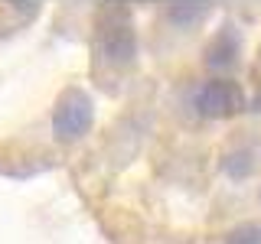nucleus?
<instances>
[{
  "label": "nucleus",
  "mask_w": 261,
  "mask_h": 244,
  "mask_svg": "<svg viewBox=\"0 0 261 244\" xmlns=\"http://www.w3.org/2000/svg\"><path fill=\"white\" fill-rule=\"evenodd\" d=\"M95 46L101 62L114 65V69H124L134 62L137 52V36H134V23L124 7H105L95 20Z\"/></svg>",
  "instance_id": "obj_1"
},
{
  "label": "nucleus",
  "mask_w": 261,
  "mask_h": 244,
  "mask_svg": "<svg viewBox=\"0 0 261 244\" xmlns=\"http://www.w3.org/2000/svg\"><path fill=\"white\" fill-rule=\"evenodd\" d=\"M92 98L85 92H79V88H69L59 104H56V117H53V130L59 140H79L82 134H85L88 127H92Z\"/></svg>",
  "instance_id": "obj_2"
},
{
  "label": "nucleus",
  "mask_w": 261,
  "mask_h": 244,
  "mask_svg": "<svg viewBox=\"0 0 261 244\" xmlns=\"http://www.w3.org/2000/svg\"><path fill=\"white\" fill-rule=\"evenodd\" d=\"M193 104H196V111L206 114V117H225V114H235L242 108V92H239L235 81L212 78L196 92Z\"/></svg>",
  "instance_id": "obj_3"
},
{
  "label": "nucleus",
  "mask_w": 261,
  "mask_h": 244,
  "mask_svg": "<svg viewBox=\"0 0 261 244\" xmlns=\"http://www.w3.org/2000/svg\"><path fill=\"white\" fill-rule=\"evenodd\" d=\"M225 244H261V222H245L225 238Z\"/></svg>",
  "instance_id": "obj_4"
}]
</instances>
